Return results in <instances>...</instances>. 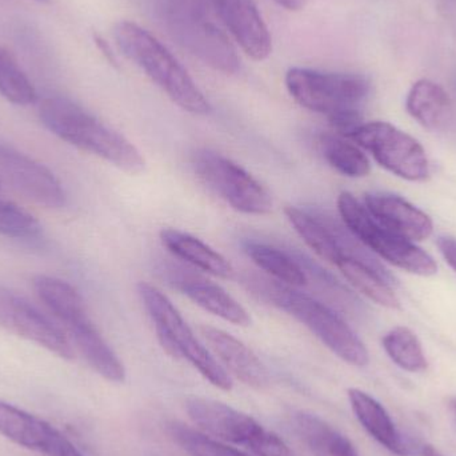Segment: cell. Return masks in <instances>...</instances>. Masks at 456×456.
<instances>
[{
  "instance_id": "8d00e7d4",
  "label": "cell",
  "mask_w": 456,
  "mask_h": 456,
  "mask_svg": "<svg viewBox=\"0 0 456 456\" xmlns=\"http://www.w3.org/2000/svg\"><path fill=\"white\" fill-rule=\"evenodd\" d=\"M452 2H456V0H452Z\"/></svg>"
},
{
  "instance_id": "f1b7e54d",
  "label": "cell",
  "mask_w": 456,
  "mask_h": 456,
  "mask_svg": "<svg viewBox=\"0 0 456 456\" xmlns=\"http://www.w3.org/2000/svg\"><path fill=\"white\" fill-rule=\"evenodd\" d=\"M42 232L34 216L10 200L0 198V235L13 239H34Z\"/></svg>"
},
{
  "instance_id": "7c38bea8",
  "label": "cell",
  "mask_w": 456,
  "mask_h": 456,
  "mask_svg": "<svg viewBox=\"0 0 456 456\" xmlns=\"http://www.w3.org/2000/svg\"><path fill=\"white\" fill-rule=\"evenodd\" d=\"M0 175L37 205L53 210L66 206V192L53 171L3 142H0Z\"/></svg>"
},
{
  "instance_id": "484cf974",
  "label": "cell",
  "mask_w": 456,
  "mask_h": 456,
  "mask_svg": "<svg viewBox=\"0 0 456 456\" xmlns=\"http://www.w3.org/2000/svg\"><path fill=\"white\" fill-rule=\"evenodd\" d=\"M337 267L359 292L366 295L378 305L393 308V310L401 308V302L390 284L371 268L351 259L339 260Z\"/></svg>"
},
{
  "instance_id": "d4e9b609",
  "label": "cell",
  "mask_w": 456,
  "mask_h": 456,
  "mask_svg": "<svg viewBox=\"0 0 456 456\" xmlns=\"http://www.w3.org/2000/svg\"><path fill=\"white\" fill-rule=\"evenodd\" d=\"M318 143L324 159L338 173L350 178H363L371 171L367 155L345 136L337 133L322 134Z\"/></svg>"
},
{
  "instance_id": "7a4b0ae2",
  "label": "cell",
  "mask_w": 456,
  "mask_h": 456,
  "mask_svg": "<svg viewBox=\"0 0 456 456\" xmlns=\"http://www.w3.org/2000/svg\"><path fill=\"white\" fill-rule=\"evenodd\" d=\"M39 118L48 131L71 146L102 158L128 174L144 170L146 163L141 151L127 138L75 102L66 98L43 99Z\"/></svg>"
},
{
  "instance_id": "d6986e66",
  "label": "cell",
  "mask_w": 456,
  "mask_h": 456,
  "mask_svg": "<svg viewBox=\"0 0 456 456\" xmlns=\"http://www.w3.org/2000/svg\"><path fill=\"white\" fill-rule=\"evenodd\" d=\"M347 395L356 419L371 438L393 454L410 455L409 444L399 433L390 414L377 399L359 388H350Z\"/></svg>"
},
{
  "instance_id": "4dcf8cb0",
  "label": "cell",
  "mask_w": 456,
  "mask_h": 456,
  "mask_svg": "<svg viewBox=\"0 0 456 456\" xmlns=\"http://www.w3.org/2000/svg\"><path fill=\"white\" fill-rule=\"evenodd\" d=\"M276 4L281 7L286 8L289 11H299L305 7L310 0H273Z\"/></svg>"
},
{
  "instance_id": "4fadbf2b",
  "label": "cell",
  "mask_w": 456,
  "mask_h": 456,
  "mask_svg": "<svg viewBox=\"0 0 456 456\" xmlns=\"http://www.w3.org/2000/svg\"><path fill=\"white\" fill-rule=\"evenodd\" d=\"M0 436L45 456H83L53 426L13 404L0 401Z\"/></svg>"
},
{
  "instance_id": "5bb4252c",
  "label": "cell",
  "mask_w": 456,
  "mask_h": 456,
  "mask_svg": "<svg viewBox=\"0 0 456 456\" xmlns=\"http://www.w3.org/2000/svg\"><path fill=\"white\" fill-rule=\"evenodd\" d=\"M160 271L174 289L186 295L203 310L236 326H248L251 323L246 308L236 302L224 287L206 276L176 263H165Z\"/></svg>"
},
{
  "instance_id": "ffe728a7",
  "label": "cell",
  "mask_w": 456,
  "mask_h": 456,
  "mask_svg": "<svg viewBox=\"0 0 456 456\" xmlns=\"http://www.w3.org/2000/svg\"><path fill=\"white\" fill-rule=\"evenodd\" d=\"M163 246L179 259L222 279H232L235 270L224 255L190 233L174 228L160 232Z\"/></svg>"
},
{
  "instance_id": "d6a6232c",
  "label": "cell",
  "mask_w": 456,
  "mask_h": 456,
  "mask_svg": "<svg viewBox=\"0 0 456 456\" xmlns=\"http://www.w3.org/2000/svg\"><path fill=\"white\" fill-rule=\"evenodd\" d=\"M13 63H16V61L15 58H13L12 53H11L7 48L0 45V74Z\"/></svg>"
},
{
  "instance_id": "6da1fadb",
  "label": "cell",
  "mask_w": 456,
  "mask_h": 456,
  "mask_svg": "<svg viewBox=\"0 0 456 456\" xmlns=\"http://www.w3.org/2000/svg\"><path fill=\"white\" fill-rule=\"evenodd\" d=\"M243 284L257 299L270 303L305 324L329 350L346 363L355 367L369 364V351L364 343L329 305L314 299L310 295L297 291L291 286L256 273L244 275Z\"/></svg>"
},
{
  "instance_id": "d590c367",
  "label": "cell",
  "mask_w": 456,
  "mask_h": 456,
  "mask_svg": "<svg viewBox=\"0 0 456 456\" xmlns=\"http://www.w3.org/2000/svg\"><path fill=\"white\" fill-rule=\"evenodd\" d=\"M37 2H39V3H45V2H48V0H37Z\"/></svg>"
},
{
  "instance_id": "603a6c76",
  "label": "cell",
  "mask_w": 456,
  "mask_h": 456,
  "mask_svg": "<svg viewBox=\"0 0 456 456\" xmlns=\"http://www.w3.org/2000/svg\"><path fill=\"white\" fill-rule=\"evenodd\" d=\"M244 251L252 262L275 281L291 287H302L308 279L294 252L283 251L270 244L246 241Z\"/></svg>"
},
{
  "instance_id": "7402d4cb",
  "label": "cell",
  "mask_w": 456,
  "mask_h": 456,
  "mask_svg": "<svg viewBox=\"0 0 456 456\" xmlns=\"http://www.w3.org/2000/svg\"><path fill=\"white\" fill-rule=\"evenodd\" d=\"M407 111L430 130H441L452 119V106L444 87L428 79L418 80L406 101Z\"/></svg>"
},
{
  "instance_id": "9a60e30c",
  "label": "cell",
  "mask_w": 456,
  "mask_h": 456,
  "mask_svg": "<svg viewBox=\"0 0 456 456\" xmlns=\"http://www.w3.org/2000/svg\"><path fill=\"white\" fill-rule=\"evenodd\" d=\"M211 5L216 18L249 58L265 61L270 56V31L252 0H211Z\"/></svg>"
},
{
  "instance_id": "e0dca14e",
  "label": "cell",
  "mask_w": 456,
  "mask_h": 456,
  "mask_svg": "<svg viewBox=\"0 0 456 456\" xmlns=\"http://www.w3.org/2000/svg\"><path fill=\"white\" fill-rule=\"evenodd\" d=\"M202 337L213 353L222 362V366L236 379L255 390H265L270 386V374L251 348L224 330L211 326L200 327Z\"/></svg>"
},
{
  "instance_id": "4316f807",
  "label": "cell",
  "mask_w": 456,
  "mask_h": 456,
  "mask_svg": "<svg viewBox=\"0 0 456 456\" xmlns=\"http://www.w3.org/2000/svg\"><path fill=\"white\" fill-rule=\"evenodd\" d=\"M391 361L409 372L425 371L428 367V358L417 335L407 327H395L388 331L382 340Z\"/></svg>"
},
{
  "instance_id": "30bf717a",
  "label": "cell",
  "mask_w": 456,
  "mask_h": 456,
  "mask_svg": "<svg viewBox=\"0 0 456 456\" xmlns=\"http://www.w3.org/2000/svg\"><path fill=\"white\" fill-rule=\"evenodd\" d=\"M348 139L369 151L386 170L406 181L422 182L430 175L422 144L390 123H363Z\"/></svg>"
},
{
  "instance_id": "ac0fdd59",
  "label": "cell",
  "mask_w": 456,
  "mask_h": 456,
  "mask_svg": "<svg viewBox=\"0 0 456 456\" xmlns=\"http://www.w3.org/2000/svg\"><path fill=\"white\" fill-rule=\"evenodd\" d=\"M364 206L383 226L407 240H425L433 233L430 216L399 195L372 192L364 197Z\"/></svg>"
},
{
  "instance_id": "cb8c5ba5",
  "label": "cell",
  "mask_w": 456,
  "mask_h": 456,
  "mask_svg": "<svg viewBox=\"0 0 456 456\" xmlns=\"http://www.w3.org/2000/svg\"><path fill=\"white\" fill-rule=\"evenodd\" d=\"M286 216L300 238L316 255L335 265L338 259L337 246L324 213L287 208Z\"/></svg>"
},
{
  "instance_id": "52a82bcc",
  "label": "cell",
  "mask_w": 456,
  "mask_h": 456,
  "mask_svg": "<svg viewBox=\"0 0 456 456\" xmlns=\"http://www.w3.org/2000/svg\"><path fill=\"white\" fill-rule=\"evenodd\" d=\"M286 87L300 106L327 118L361 109L371 93V83L363 75L302 67L287 71Z\"/></svg>"
},
{
  "instance_id": "277c9868",
  "label": "cell",
  "mask_w": 456,
  "mask_h": 456,
  "mask_svg": "<svg viewBox=\"0 0 456 456\" xmlns=\"http://www.w3.org/2000/svg\"><path fill=\"white\" fill-rule=\"evenodd\" d=\"M159 12L168 34L206 66L226 75L239 71L240 59L214 21L211 0H159Z\"/></svg>"
},
{
  "instance_id": "44dd1931",
  "label": "cell",
  "mask_w": 456,
  "mask_h": 456,
  "mask_svg": "<svg viewBox=\"0 0 456 456\" xmlns=\"http://www.w3.org/2000/svg\"><path fill=\"white\" fill-rule=\"evenodd\" d=\"M294 428L314 456H361L347 436L310 412H297Z\"/></svg>"
},
{
  "instance_id": "2e32d148",
  "label": "cell",
  "mask_w": 456,
  "mask_h": 456,
  "mask_svg": "<svg viewBox=\"0 0 456 456\" xmlns=\"http://www.w3.org/2000/svg\"><path fill=\"white\" fill-rule=\"evenodd\" d=\"M61 324H63L64 332L75 351L83 356L96 374L109 382H125V366L91 321L87 308L72 314Z\"/></svg>"
},
{
  "instance_id": "e575fe53",
  "label": "cell",
  "mask_w": 456,
  "mask_h": 456,
  "mask_svg": "<svg viewBox=\"0 0 456 456\" xmlns=\"http://www.w3.org/2000/svg\"><path fill=\"white\" fill-rule=\"evenodd\" d=\"M452 411H454L455 420H456V399H454V401H452Z\"/></svg>"
},
{
  "instance_id": "ba28073f",
  "label": "cell",
  "mask_w": 456,
  "mask_h": 456,
  "mask_svg": "<svg viewBox=\"0 0 456 456\" xmlns=\"http://www.w3.org/2000/svg\"><path fill=\"white\" fill-rule=\"evenodd\" d=\"M338 210L346 227L374 254L391 265L420 276L436 275V260L428 252L383 226L350 192L338 198Z\"/></svg>"
},
{
  "instance_id": "83f0119b",
  "label": "cell",
  "mask_w": 456,
  "mask_h": 456,
  "mask_svg": "<svg viewBox=\"0 0 456 456\" xmlns=\"http://www.w3.org/2000/svg\"><path fill=\"white\" fill-rule=\"evenodd\" d=\"M168 436L190 456H249L181 422L167 423Z\"/></svg>"
},
{
  "instance_id": "5b68a950",
  "label": "cell",
  "mask_w": 456,
  "mask_h": 456,
  "mask_svg": "<svg viewBox=\"0 0 456 456\" xmlns=\"http://www.w3.org/2000/svg\"><path fill=\"white\" fill-rule=\"evenodd\" d=\"M144 310L154 323L163 350L175 359L189 362L205 379L219 390L231 391L232 379L213 354L197 339L171 300L150 283L138 284Z\"/></svg>"
},
{
  "instance_id": "8fae6325",
  "label": "cell",
  "mask_w": 456,
  "mask_h": 456,
  "mask_svg": "<svg viewBox=\"0 0 456 456\" xmlns=\"http://www.w3.org/2000/svg\"><path fill=\"white\" fill-rule=\"evenodd\" d=\"M0 327L35 343L61 359L75 358V348L64 330L56 326L26 297L0 284Z\"/></svg>"
},
{
  "instance_id": "8992f818",
  "label": "cell",
  "mask_w": 456,
  "mask_h": 456,
  "mask_svg": "<svg viewBox=\"0 0 456 456\" xmlns=\"http://www.w3.org/2000/svg\"><path fill=\"white\" fill-rule=\"evenodd\" d=\"M184 407L200 431L218 441L243 447L255 456H295L289 444L275 433L228 404L190 396Z\"/></svg>"
},
{
  "instance_id": "3957f363",
  "label": "cell",
  "mask_w": 456,
  "mask_h": 456,
  "mask_svg": "<svg viewBox=\"0 0 456 456\" xmlns=\"http://www.w3.org/2000/svg\"><path fill=\"white\" fill-rule=\"evenodd\" d=\"M114 37L123 55L135 63L176 106L190 114H210V103L197 83L154 35L133 21L125 20L114 27Z\"/></svg>"
},
{
  "instance_id": "1f68e13d",
  "label": "cell",
  "mask_w": 456,
  "mask_h": 456,
  "mask_svg": "<svg viewBox=\"0 0 456 456\" xmlns=\"http://www.w3.org/2000/svg\"><path fill=\"white\" fill-rule=\"evenodd\" d=\"M94 39H95L96 45H98L99 50L103 53V55L106 56V58L109 59L112 64L117 63V61H115L114 53H112V50L110 48L109 43H107L103 37H99V35H95Z\"/></svg>"
},
{
  "instance_id": "f546056e",
  "label": "cell",
  "mask_w": 456,
  "mask_h": 456,
  "mask_svg": "<svg viewBox=\"0 0 456 456\" xmlns=\"http://www.w3.org/2000/svg\"><path fill=\"white\" fill-rule=\"evenodd\" d=\"M436 244H438L439 251L444 255V260L452 265V270L456 273V238L439 236Z\"/></svg>"
},
{
  "instance_id": "836d02e7",
  "label": "cell",
  "mask_w": 456,
  "mask_h": 456,
  "mask_svg": "<svg viewBox=\"0 0 456 456\" xmlns=\"http://www.w3.org/2000/svg\"><path fill=\"white\" fill-rule=\"evenodd\" d=\"M422 456H446L442 454L441 452L436 449L434 446H430V444H426L422 449Z\"/></svg>"
},
{
  "instance_id": "9c48e42d",
  "label": "cell",
  "mask_w": 456,
  "mask_h": 456,
  "mask_svg": "<svg viewBox=\"0 0 456 456\" xmlns=\"http://www.w3.org/2000/svg\"><path fill=\"white\" fill-rule=\"evenodd\" d=\"M191 163L198 178L233 210L248 216H265L273 210L270 192L224 155L200 149L192 154Z\"/></svg>"
}]
</instances>
